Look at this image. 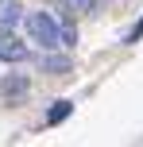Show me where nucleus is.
<instances>
[{"instance_id": "obj_1", "label": "nucleus", "mask_w": 143, "mask_h": 147, "mask_svg": "<svg viewBox=\"0 0 143 147\" xmlns=\"http://www.w3.org/2000/svg\"><path fill=\"white\" fill-rule=\"evenodd\" d=\"M27 35L35 39L43 51H54V47H58V23H54L46 12H31L27 16Z\"/></svg>"}, {"instance_id": "obj_2", "label": "nucleus", "mask_w": 143, "mask_h": 147, "mask_svg": "<svg viewBox=\"0 0 143 147\" xmlns=\"http://www.w3.org/2000/svg\"><path fill=\"white\" fill-rule=\"evenodd\" d=\"M23 20V8L15 4V0H0V35H8V31H15V23Z\"/></svg>"}, {"instance_id": "obj_3", "label": "nucleus", "mask_w": 143, "mask_h": 147, "mask_svg": "<svg viewBox=\"0 0 143 147\" xmlns=\"http://www.w3.org/2000/svg\"><path fill=\"white\" fill-rule=\"evenodd\" d=\"M0 58H4V62H23V58H27V47L8 31V35H0Z\"/></svg>"}, {"instance_id": "obj_4", "label": "nucleus", "mask_w": 143, "mask_h": 147, "mask_svg": "<svg viewBox=\"0 0 143 147\" xmlns=\"http://www.w3.org/2000/svg\"><path fill=\"white\" fill-rule=\"evenodd\" d=\"M70 112H74V101H54V105H50V112H46V124H50V128H54V124H62Z\"/></svg>"}, {"instance_id": "obj_5", "label": "nucleus", "mask_w": 143, "mask_h": 147, "mask_svg": "<svg viewBox=\"0 0 143 147\" xmlns=\"http://www.w3.org/2000/svg\"><path fill=\"white\" fill-rule=\"evenodd\" d=\"M43 70H50V74H66V70H70V58H62V54H43Z\"/></svg>"}, {"instance_id": "obj_6", "label": "nucleus", "mask_w": 143, "mask_h": 147, "mask_svg": "<svg viewBox=\"0 0 143 147\" xmlns=\"http://www.w3.org/2000/svg\"><path fill=\"white\" fill-rule=\"evenodd\" d=\"M97 4H101V0H66V8H70L74 16H81V12H93Z\"/></svg>"}, {"instance_id": "obj_7", "label": "nucleus", "mask_w": 143, "mask_h": 147, "mask_svg": "<svg viewBox=\"0 0 143 147\" xmlns=\"http://www.w3.org/2000/svg\"><path fill=\"white\" fill-rule=\"evenodd\" d=\"M4 93H8V97H12V93H15V97L27 93V81H23V78H4Z\"/></svg>"}, {"instance_id": "obj_8", "label": "nucleus", "mask_w": 143, "mask_h": 147, "mask_svg": "<svg viewBox=\"0 0 143 147\" xmlns=\"http://www.w3.org/2000/svg\"><path fill=\"white\" fill-rule=\"evenodd\" d=\"M139 35H143V20H139V27H136V31H132V35H128V43H136Z\"/></svg>"}]
</instances>
